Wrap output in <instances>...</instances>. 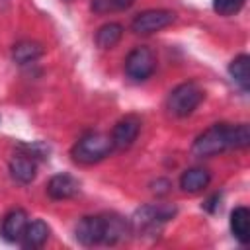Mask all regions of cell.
<instances>
[{"label":"cell","mask_w":250,"mask_h":250,"mask_svg":"<svg viewBox=\"0 0 250 250\" xmlns=\"http://www.w3.org/2000/svg\"><path fill=\"white\" fill-rule=\"evenodd\" d=\"M244 2L246 0H213V10L219 16H232V14L240 12Z\"/></svg>","instance_id":"20"},{"label":"cell","mask_w":250,"mask_h":250,"mask_svg":"<svg viewBox=\"0 0 250 250\" xmlns=\"http://www.w3.org/2000/svg\"><path fill=\"white\" fill-rule=\"evenodd\" d=\"M211 182V174L205 168H188L180 176V188L186 193H199Z\"/></svg>","instance_id":"13"},{"label":"cell","mask_w":250,"mask_h":250,"mask_svg":"<svg viewBox=\"0 0 250 250\" xmlns=\"http://www.w3.org/2000/svg\"><path fill=\"white\" fill-rule=\"evenodd\" d=\"M154 68H156V55L150 47L139 45L129 51V55L125 59V74L131 80L143 82V80L150 78Z\"/></svg>","instance_id":"5"},{"label":"cell","mask_w":250,"mask_h":250,"mask_svg":"<svg viewBox=\"0 0 250 250\" xmlns=\"http://www.w3.org/2000/svg\"><path fill=\"white\" fill-rule=\"evenodd\" d=\"M229 74L242 92H248L250 90V57L244 53L234 57L229 64Z\"/></svg>","instance_id":"16"},{"label":"cell","mask_w":250,"mask_h":250,"mask_svg":"<svg viewBox=\"0 0 250 250\" xmlns=\"http://www.w3.org/2000/svg\"><path fill=\"white\" fill-rule=\"evenodd\" d=\"M174 20H176V14L170 10H145L133 18L131 29L139 35H150L172 25Z\"/></svg>","instance_id":"6"},{"label":"cell","mask_w":250,"mask_h":250,"mask_svg":"<svg viewBox=\"0 0 250 250\" xmlns=\"http://www.w3.org/2000/svg\"><path fill=\"white\" fill-rule=\"evenodd\" d=\"M139 131H141V119L135 117V115H127L123 119H119L111 131V143H113V148L117 150H125L129 148L137 137H139Z\"/></svg>","instance_id":"8"},{"label":"cell","mask_w":250,"mask_h":250,"mask_svg":"<svg viewBox=\"0 0 250 250\" xmlns=\"http://www.w3.org/2000/svg\"><path fill=\"white\" fill-rule=\"evenodd\" d=\"M74 238L84 246L104 244V219L102 215H86L74 227Z\"/></svg>","instance_id":"7"},{"label":"cell","mask_w":250,"mask_h":250,"mask_svg":"<svg viewBox=\"0 0 250 250\" xmlns=\"http://www.w3.org/2000/svg\"><path fill=\"white\" fill-rule=\"evenodd\" d=\"M41 55H43V47H41L39 43H35V41H29V39L20 41V43H16V45L12 47V59H14V62H18V64L33 62V61H37Z\"/></svg>","instance_id":"18"},{"label":"cell","mask_w":250,"mask_h":250,"mask_svg":"<svg viewBox=\"0 0 250 250\" xmlns=\"http://www.w3.org/2000/svg\"><path fill=\"white\" fill-rule=\"evenodd\" d=\"M37 174V162L31 154H16L10 160V176L18 184H31Z\"/></svg>","instance_id":"12"},{"label":"cell","mask_w":250,"mask_h":250,"mask_svg":"<svg viewBox=\"0 0 250 250\" xmlns=\"http://www.w3.org/2000/svg\"><path fill=\"white\" fill-rule=\"evenodd\" d=\"M123 37V25L117 23V21H109V23H104L98 31H96V45L100 49H113Z\"/></svg>","instance_id":"17"},{"label":"cell","mask_w":250,"mask_h":250,"mask_svg":"<svg viewBox=\"0 0 250 250\" xmlns=\"http://www.w3.org/2000/svg\"><path fill=\"white\" fill-rule=\"evenodd\" d=\"M250 145L248 123H215L195 137L191 145L193 156L209 158L230 148H246Z\"/></svg>","instance_id":"1"},{"label":"cell","mask_w":250,"mask_h":250,"mask_svg":"<svg viewBox=\"0 0 250 250\" xmlns=\"http://www.w3.org/2000/svg\"><path fill=\"white\" fill-rule=\"evenodd\" d=\"M219 199H221V195L219 193H215V195H211L205 203H203V209H207L209 213H213L215 209H217V205H219Z\"/></svg>","instance_id":"21"},{"label":"cell","mask_w":250,"mask_h":250,"mask_svg":"<svg viewBox=\"0 0 250 250\" xmlns=\"http://www.w3.org/2000/svg\"><path fill=\"white\" fill-rule=\"evenodd\" d=\"M230 232L240 244L250 242V211L246 207H234L230 213Z\"/></svg>","instance_id":"15"},{"label":"cell","mask_w":250,"mask_h":250,"mask_svg":"<svg viewBox=\"0 0 250 250\" xmlns=\"http://www.w3.org/2000/svg\"><path fill=\"white\" fill-rule=\"evenodd\" d=\"M27 223H29V217H27V213L23 209H12L2 219L0 236L6 242H20L21 236H23V232H25Z\"/></svg>","instance_id":"9"},{"label":"cell","mask_w":250,"mask_h":250,"mask_svg":"<svg viewBox=\"0 0 250 250\" xmlns=\"http://www.w3.org/2000/svg\"><path fill=\"white\" fill-rule=\"evenodd\" d=\"M102 219H104V244H109V246L117 244L131 230L129 221H125L117 213H104Z\"/></svg>","instance_id":"11"},{"label":"cell","mask_w":250,"mask_h":250,"mask_svg":"<svg viewBox=\"0 0 250 250\" xmlns=\"http://www.w3.org/2000/svg\"><path fill=\"white\" fill-rule=\"evenodd\" d=\"M66 2H72V0H66Z\"/></svg>","instance_id":"22"},{"label":"cell","mask_w":250,"mask_h":250,"mask_svg":"<svg viewBox=\"0 0 250 250\" xmlns=\"http://www.w3.org/2000/svg\"><path fill=\"white\" fill-rule=\"evenodd\" d=\"M80 189V184L74 176L70 174H55L49 182H47V195L55 201H62V199H70L78 193Z\"/></svg>","instance_id":"10"},{"label":"cell","mask_w":250,"mask_h":250,"mask_svg":"<svg viewBox=\"0 0 250 250\" xmlns=\"http://www.w3.org/2000/svg\"><path fill=\"white\" fill-rule=\"evenodd\" d=\"M135 4V0H92L90 2V10L94 14H113V12H123L127 8H131Z\"/></svg>","instance_id":"19"},{"label":"cell","mask_w":250,"mask_h":250,"mask_svg":"<svg viewBox=\"0 0 250 250\" xmlns=\"http://www.w3.org/2000/svg\"><path fill=\"white\" fill-rule=\"evenodd\" d=\"M201 100H203V90L195 82H182L168 94L166 107L176 117H188L195 111Z\"/></svg>","instance_id":"4"},{"label":"cell","mask_w":250,"mask_h":250,"mask_svg":"<svg viewBox=\"0 0 250 250\" xmlns=\"http://www.w3.org/2000/svg\"><path fill=\"white\" fill-rule=\"evenodd\" d=\"M49 232H51L49 225L45 221H41V219H35V221H29L27 223L25 232H23V236H21L20 242H21L23 248H41L47 242Z\"/></svg>","instance_id":"14"},{"label":"cell","mask_w":250,"mask_h":250,"mask_svg":"<svg viewBox=\"0 0 250 250\" xmlns=\"http://www.w3.org/2000/svg\"><path fill=\"white\" fill-rule=\"evenodd\" d=\"M176 211L178 209L172 203H150V205H145V207L137 209V213L129 221L131 230H135L139 234H145V236L146 234H154L170 219H174Z\"/></svg>","instance_id":"3"},{"label":"cell","mask_w":250,"mask_h":250,"mask_svg":"<svg viewBox=\"0 0 250 250\" xmlns=\"http://www.w3.org/2000/svg\"><path fill=\"white\" fill-rule=\"evenodd\" d=\"M113 150V143L111 137L105 133H98V131H90L86 135H82L70 148V156L74 162L78 164H96L100 160H104L105 156H109Z\"/></svg>","instance_id":"2"}]
</instances>
